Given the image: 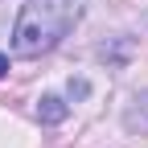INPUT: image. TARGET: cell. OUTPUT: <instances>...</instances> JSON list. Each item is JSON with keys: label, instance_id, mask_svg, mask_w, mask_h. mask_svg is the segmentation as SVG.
<instances>
[{"label": "cell", "instance_id": "cell-1", "mask_svg": "<svg viewBox=\"0 0 148 148\" xmlns=\"http://www.w3.org/2000/svg\"><path fill=\"white\" fill-rule=\"evenodd\" d=\"M82 16V0H25L12 29V49L21 58H37L62 41Z\"/></svg>", "mask_w": 148, "mask_h": 148}, {"label": "cell", "instance_id": "cell-2", "mask_svg": "<svg viewBox=\"0 0 148 148\" xmlns=\"http://www.w3.org/2000/svg\"><path fill=\"white\" fill-rule=\"evenodd\" d=\"M37 119H41V123H58V119H66V103H62L58 95H45L41 103H37Z\"/></svg>", "mask_w": 148, "mask_h": 148}, {"label": "cell", "instance_id": "cell-3", "mask_svg": "<svg viewBox=\"0 0 148 148\" xmlns=\"http://www.w3.org/2000/svg\"><path fill=\"white\" fill-rule=\"evenodd\" d=\"M4 70H8V58H4V53H0V78H4Z\"/></svg>", "mask_w": 148, "mask_h": 148}]
</instances>
